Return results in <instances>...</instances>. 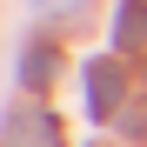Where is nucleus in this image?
I'll use <instances>...</instances> for the list:
<instances>
[{
    "label": "nucleus",
    "instance_id": "nucleus-1",
    "mask_svg": "<svg viewBox=\"0 0 147 147\" xmlns=\"http://www.w3.org/2000/svg\"><path fill=\"white\" fill-rule=\"evenodd\" d=\"M120 100H127V74H120V60H94V67H87V107H94V120L120 114Z\"/></svg>",
    "mask_w": 147,
    "mask_h": 147
},
{
    "label": "nucleus",
    "instance_id": "nucleus-2",
    "mask_svg": "<svg viewBox=\"0 0 147 147\" xmlns=\"http://www.w3.org/2000/svg\"><path fill=\"white\" fill-rule=\"evenodd\" d=\"M13 147H60V120L47 107H20L13 114Z\"/></svg>",
    "mask_w": 147,
    "mask_h": 147
},
{
    "label": "nucleus",
    "instance_id": "nucleus-3",
    "mask_svg": "<svg viewBox=\"0 0 147 147\" xmlns=\"http://www.w3.org/2000/svg\"><path fill=\"white\" fill-rule=\"evenodd\" d=\"M60 74V54L54 47H27V54H20V87H47Z\"/></svg>",
    "mask_w": 147,
    "mask_h": 147
},
{
    "label": "nucleus",
    "instance_id": "nucleus-4",
    "mask_svg": "<svg viewBox=\"0 0 147 147\" xmlns=\"http://www.w3.org/2000/svg\"><path fill=\"white\" fill-rule=\"evenodd\" d=\"M140 27H147V0H120V20H114V40H120V47H134V40H140Z\"/></svg>",
    "mask_w": 147,
    "mask_h": 147
},
{
    "label": "nucleus",
    "instance_id": "nucleus-5",
    "mask_svg": "<svg viewBox=\"0 0 147 147\" xmlns=\"http://www.w3.org/2000/svg\"><path fill=\"white\" fill-rule=\"evenodd\" d=\"M54 7H60V13H74V7H80V0H54Z\"/></svg>",
    "mask_w": 147,
    "mask_h": 147
}]
</instances>
